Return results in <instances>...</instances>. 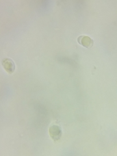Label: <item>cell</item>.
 <instances>
[{
    "mask_svg": "<svg viewBox=\"0 0 117 156\" xmlns=\"http://www.w3.org/2000/svg\"><path fill=\"white\" fill-rule=\"evenodd\" d=\"M49 134L53 140H59L62 135V129L58 125H52L49 128Z\"/></svg>",
    "mask_w": 117,
    "mask_h": 156,
    "instance_id": "6da1fadb",
    "label": "cell"
},
{
    "mask_svg": "<svg viewBox=\"0 0 117 156\" xmlns=\"http://www.w3.org/2000/svg\"><path fill=\"white\" fill-rule=\"evenodd\" d=\"M2 65L4 69L7 71L9 74H12L15 70V65L14 61L9 58H4L2 61Z\"/></svg>",
    "mask_w": 117,
    "mask_h": 156,
    "instance_id": "7a4b0ae2",
    "label": "cell"
},
{
    "mask_svg": "<svg viewBox=\"0 0 117 156\" xmlns=\"http://www.w3.org/2000/svg\"><path fill=\"white\" fill-rule=\"evenodd\" d=\"M77 42L86 48H91L94 44L93 40L90 37L86 35H81L78 37Z\"/></svg>",
    "mask_w": 117,
    "mask_h": 156,
    "instance_id": "3957f363",
    "label": "cell"
}]
</instances>
